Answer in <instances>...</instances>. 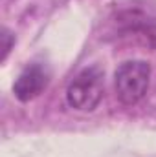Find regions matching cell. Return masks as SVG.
<instances>
[{"label": "cell", "mask_w": 156, "mask_h": 157, "mask_svg": "<svg viewBox=\"0 0 156 157\" xmlns=\"http://www.w3.org/2000/svg\"><path fill=\"white\" fill-rule=\"evenodd\" d=\"M151 82V64L145 60H127L119 64L114 73L117 99L125 106L138 104L149 90Z\"/></svg>", "instance_id": "1"}, {"label": "cell", "mask_w": 156, "mask_h": 157, "mask_svg": "<svg viewBox=\"0 0 156 157\" xmlns=\"http://www.w3.org/2000/svg\"><path fill=\"white\" fill-rule=\"evenodd\" d=\"M0 49H2V55H0V60L4 62L6 59H7V55H9V51H11V48H13V44H15V35L9 31V29H2V35H0Z\"/></svg>", "instance_id": "4"}, {"label": "cell", "mask_w": 156, "mask_h": 157, "mask_svg": "<svg viewBox=\"0 0 156 157\" xmlns=\"http://www.w3.org/2000/svg\"><path fill=\"white\" fill-rule=\"evenodd\" d=\"M50 68L42 62H33L26 66L13 84V93L20 102H30L37 99L50 84Z\"/></svg>", "instance_id": "3"}, {"label": "cell", "mask_w": 156, "mask_h": 157, "mask_svg": "<svg viewBox=\"0 0 156 157\" xmlns=\"http://www.w3.org/2000/svg\"><path fill=\"white\" fill-rule=\"evenodd\" d=\"M103 73L97 68H86L66 90V102L77 112H94L103 101Z\"/></svg>", "instance_id": "2"}]
</instances>
